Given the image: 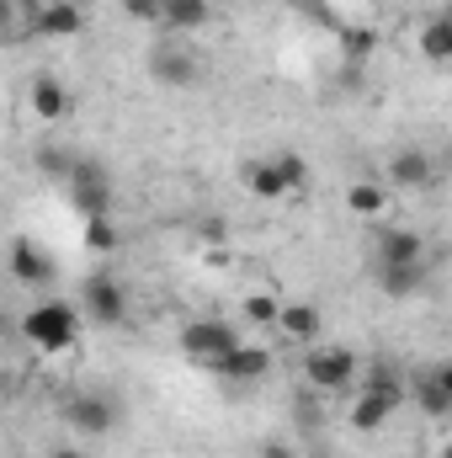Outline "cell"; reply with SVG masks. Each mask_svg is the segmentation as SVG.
<instances>
[{"mask_svg": "<svg viewBox=\"0 0 452 458\" xmlns=\"http://www.w3.org/2000/svg\"><path fill=\"white\" fill-rule=\"evenodd\" d=\"M21 336L32 346H43V352H64L80 336V310L64 304V299H43V304H32L21 315Z\"/></svg>", "mask_w": 452, "mask_h": 458, "instance_id": "1", "label": "cell"}, {"mask_svg": "<svg viewBox=\"0 0 452 458\" xmlns=\"http://www.w3.org/2000/svg\"><path fill=\"white\" fill-rule=\"evenodd\" d=\"M399 405H405V384H399V373H394V368H372L367 389L351 400V427H356V432H378Z\"/></svg>", "mask_w": 452, "mask_h": 458, "instance_id": "2", "label": "cell"}, {"mask_svg": "<svg viewBox=\"0 0 452 458\" xmlns=\"http://www.w3.org/2000/svg\"><path fill=\"white\" fill-rule=\"evenodd\" d=\"M181 352L192 362H203V368H224L229 357L239 352V336H234V326H224V320H192L181 331Z\"/></svg>", "mask_w": 452, "mask_h": 458, "instance_id": "3", "label": "cell"}, {"mask_svg": "<svg viewBox=\"0 0 452 458\" xmlns=\"http://www.w3.org/2000/svg\"><path fill=\"white\" fill-rule=\"evenodd\" d=\"M351 373H356V357H351L346 346H309V352H304V378H309L314 389H325V394L346 389Z\"/></svg>", "mask_w": 452, "mask_h": 458, "instance_id": "4", "label": "cell"}, {"mask_svg": "<svg viewBox=\"0 0 452 458\" xmlns=\"http://www.w3.org/2000/svg\"><path fill=\"white\" fill-rule=\"evenodd\" d=\"M70 198H75V208H80L86 219L107 214V203H113V182H107V171H102L96 160H75V171H70Z\"/></svg>", "mask_w": 452, "mask_h": 458, "instance_id": "5", "label": "cell"}, {"mask_svg": "<svg viewBox=\"0 0 452 458\" xmlns=\"http://www.w3.org/2000/svg\"><path fill=\"white\" fill-rule=\"evenodd\" d=\"M64 421H70V432H80V437H107L117 427V405L107 394H75V400L64 405Z\"/></svg>", "mask_w": 452, "mask_h": 458, "instance_id": "6", "label": "cell"}, {"mask_svg": "<svg viewBox=\"0 0 452 458\" xmlns=\"http://www.w3.org/2000/svg\"><path fill=\"white\" fill-rule=\"evenodd\" d=\"M86 315L96 320V326H117L122 315H128V293L117 288L107 272H96V277H86Z\"/></svg>", "mask_w": 452, "mask_h": 458, "instance_id": "7", "label": "cell"}, {"mask_svg": "<svg viewBox=\"0 0 452 458\" xmlns=\"http://www.w3.org/2000/svg\"><path fill=\"white\" fill-rule=\"evenodd\" d=\"M410 261H426V240L399 225L378 229V267H410Z\"/></svg>", "mask_w": 452, "mask_h": 458, "instance_id": "8", "label": "cell"}, {"mask_svg": "<svg viewBox=\"0 0 452 458\" xmlns=\"http://www.w3.org/2000/svg\"><path fill=\"white\" fill-rule=\"evenodd\" d=\"M149 75L160 81V86H171V91H187V86H197V59L192 54H181V48H155L149 54Z\"/></svg>", "mask_w": 452, "mask_h": 458, "instance_id": "9", "label": "cell"}, {"mask_svg": "<svg viewBox=\"0 0 452 458\" xmlns=\"http://www.w3.org/2000/svg\"><path fill=\"white\" fill-rule=\"evenodd\" d=\"M11 277H16L21 288H43V283L54 277V261H48L32 240H16V245H11Z\"/></svg>", "mask_w": 452, "mask_h": 458, "instance_id": "10", "label": "cell"}, {"mask_svg": "<svg viewBox=\"0 0 452 458\" xmlns=\"http://www.w3.org/2000/svg\"><path fill=\"white\" fill-rule=\"evenodd\" d=\"M38 32L43 38H75V32H86V16L75 0H48V5H38Z\"/></svg>", "mask_w": 452, "mask_h": 458, "instance_id": "11", "label": "cell"}, {"mask_svg": "<svg viewBox=\"0 0 452 458\" xmlns=\"http://www.w3.org/2000/svg\"><path fill=\"white\" fill-rule=\"evenodd\" d=\"M389 176H394V187H431L437 182V165H431L426 149H399L389 160Z\"/></svg>", "mask_w": 452, "mask_h": 458, "instance_id": "12", "label": "cell"}, {"mask_svg": "<svg viewBox=\"0 0 452 458\" xmlns=\"http://www.w3.org/2000/svg\"><path fill=\"white\" fill-rule=\"evenodd\" d=\"M378 288L389 299H410L426 288V261H410V267H378Z\"/></svg>", "mask_w": 452, "mask_h": 458, "instance_id": "13", "label": "cell"}, {"mask_svg": "<svg viewBox=\"0 0 452 458\" xmlns=\"http://www.w3.org/2000/svg\"><path fill=\"white\" fill-rule=\"evenodd\" d=\"M171 32H197L213 21V5L208 0H165V16H160Z\"/></svg>", "mask_w": 452, "mask_h": 458, "instance_id": "14", "label": "cell"}, {"mask_svg": "<svg viewBox=\"0 0 452 458\" xmlns=\"http://www.w3.org/2000/svg\"><path fill=\"white\" fill-rule=\"evenodd\" d=\"M245 182H250V192H255V198H266V203H277V198H288V192H293L277 160H255V165L245 171Z\"/></svg>", "mask_w": 452, "mask_h": 458, "instance_id": "15", "label": "cell"}, {"mask_svg": "<svg viewBox=\"0 0 452 458\" xmlns=\"http://www.w3.org/2000/svg\"><path fill=\"white\" fill-rule=\"evenodd\" d=\"M32 113L43 117V123H54V117H64L70 113V91L59 86V81H32Z\"/></svg>", "mask_w": 452, "mask_h": 458, "instance_id": "16", "label": "cell"}, {"mask_svg": "<svg viewBox=\"0 0 452 458\" xmlns=\"http://www.w3.org/2000/svg\"><path fill=\"white\" fill-rule=\"evenodd\" d=\"M266 368H272V352H266V346H239V352L229 357L224 368H219V373L239 378V384H250V378H261Z\"/></svg>", "mask_w": 452, "mask_h": 458, "instance_id": "17", "label": "cell"}, {"mask_svg": "<svg viewBox=\"0 0 452 458\" xmlns=\"http://www.w3.org/2000/svg\"><path fill=\"white\" fill-rule=\"evenodd\" d=\"M421 54H426L431 64H452V21L448 16H431V21L421 27Z\"/></svg>", "mask_w": 452, "mask_h": 458, "instance_id": "18", "label": "cell"}, {"mask_svg": "<svg viewBox=\"0 0 452 458\" xmlns=\"http://www.w3.org/2000/svg\"><path fill=\"white\" fill-rule=\"evenodd\" d=\"M293 342H314L320 336V310L314 304H282V320H277Z\"/></svg>", "mask_w": 452, "mask_h": 458, "instance_id": "19", "label": "cell"}, {"mask_svg": "<svg viewBox=\"0 0 452 458\" xmlns=\"http://www.w3.org/2000/svg\"><path fill=\"white\" fill-rule=\"evenodd\" d=\"M346 203H351V214H356V219H383L389 187H378V182H356V187L346 192Z\"/></svg>", "mask_w": 452, "mask_h": 458, "instance_id": "20", "label": "cell"}, {"mask_svg": "<svg viewBox=\"0 0 452 458\" xmlns=\"http://www.w3.org/2000/svg\"><path fill=\"white\" fill-rule=\"evenodd\" d=\"M415 405H421L426 416H452V394L442 389L437 373H421V378H415Z\"/></svg>", "mask_w": 452, "mask_h": 458, "instance_id": "21", "label": "cell"}, {"mask_svg": "<svg viewBox=\"0 0 452 458\" xmlns=\"http://www.w3.org/2000/svg\"><path fill=\"white\" fill-rule=\"evenodd\" d=\"M372 48H378V38H372L367 27H340V59L367 64V59H372Z\"/></svg>", "mask_w": 452, "mask_h": 458, "instance_id": "22", "label": "cell"}, {"mask_svg": "<svg viewBox=\"0 0 452 458\" xmlns=\"http://www.w3.org/2000/svg\"><path fill=\"white\" fill-rule=\"evenodd\" d=\"M245 320H255V326H277V320H282V304H277L272 293H250V299H245Z\"/></svg>", "mask_w": 452, "mask_h": 458, "instance_id": "23", "label": "cell"}, {"mask_svg": "<svg viewBox=\"0 0 452 458\" xmlns=\"http://www.w3.org/2000/svg\"><path fill=\"white\" fill-rule=\"evenodd\" d=\"M86 245H91V250H102V256H107V250H117V229H113V219H107V214L86 219Z\"/></svg>", "mask_w": 452, "mask_h": 458, "instance_id": "24", "label": "cell"}, {"mask_svg": "<svg viewBox=\"0 0 452 458\" xmlns=\"http://www.w3.org/2000/svg\"><path fill=\"white\" fill-rule=\"evenodd\" d=\"M277 165H282V176H288V187H293V192H304V182H309V165H304V155H293V149H282V155H277Z\"/></svg>", "mask_w": 452, "mask_h": 458, "instance_id": "25", "label": "cell"}, {"mask_svg": "<svg viewBox=\"0 0 452 458\" xmlns=\"http://www.w3.org/2000/svg\"><path fill=\"white\" fill-rule=\"evenodd\" d=\"M117 5H122L133 21H160V16H165V0H117Z\"/></svg>", "mask_w": 452, "mask_h": 458, "instance_id": "26", "label": "cell"}, {"mask_svg": "<svg viewBox=\"0 0 452 458\" xmlns=\"http://www.w3.org/2000/svg\"><path fill=\"white\" fill-rule=\"evenodd\" d=\"M38 165H43L48 176H59V182H70V171H75V160H64L59 149H38Z\"/></svg>", "mask_w": 452, "mask_h": 458, "instance_id": "27", "label": "cell"}, {"mask_svg": "<svg viewBox=\"0 0 452 458\" xmlns=\"http://www.w3.org/2000/svg\"><path fill=\"white\" fill-rule=\"evenodd\" d=\"M261 458H298V448L282 443V437H266V443H261Z\"/></svg>", "mask_w": 452, "mask_h": 458, "instance_id": "28", "label": "cell"}, {"mask_svg": "<svg viewBox=\"0 0 452 458\" xmlns=\"http://www.w3.org/2000/svg\"><path fill=\"white\" fill-rule=\"evenodd\" d=\"M437 378H442V389L452 394V362H442V368H437Z\"/></svg>", "mask_w": 452, "mask_h": 458, "instance_id": "29", "label": "cell"}, {"mask_svg": "<svg viewBox=\"0 0 452 458\" xmlns=\"http://www.w3.org/2000/svg\"><path fill=\"white\" fill-rule=\"evenodd\" d=\"M48 458H86V454H80V448H54Z\"/></svg>", "mask_w": 452, "mask_h": 458, "instance_id": "30", "label": "cell"}, {"mask_svg": "<svg viewBox=\"0 0 452 458\" xmlns=\"http://www.w3.org/2000/svg\"><path fill=\"white\" fill-rule=\"evenodd\" d=\"M437 16H448V21H452V0H448V5H442V11H437Z\"/></svg>", "mask_w": 452, "mask_h": 458, "instance_id": "31", "label": "cell"}, {"mask_svg": "<svg viewBox=\"0 0 452 458\" xmlns=\"http://www.w3.org/2000/svg\"><path fill=\"white\" fill-rule=\"evenodd\" d=\"M442 458H452V443H448V454H442Z\"/></svg>", "mask_w": 452, "mask_h": 458, "instance_id": "32", "label": "cell"}, {"mask_svg": "<svg viewBox=\"0 0 452 458\" xmlns=\"http://www.w3.org/2000/svg\"><path fill=\"white\" fill-rule=\"evenodd\" d=\"M38 5H48V0H38Z\"/></svg>", "mask_w": 452, "mask_h": 458, "instance_id": "33", "label": "cell"}]
</instances>
